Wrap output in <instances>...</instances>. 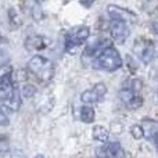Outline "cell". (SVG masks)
Listing matches in <instances>:
<instances>
[{"label": "cell", "instance_id": "cell-5", "mask_svg": "<svg viewBox=\"0 0 158 158\" xmlns=\"http://www.w3.org/2000/svg\"><path fill=\"white\" fill-rule=\"evenodd\" d=\"M90 35V29L87 27H77V28H72L71 31L68 32L65 39V50L71 52L74 50L75 47L81 46L82 43L89 39Z\"/></svg>", "mask_w": 158, "mask_h": 158}, {"label": "cell", "instance_id": "cell-17", "mask_svg": "<svg viewBox=\"0 0 158 158\" xmlns=\"http://www.w3.org/2000/svg\"><path fill=\"white\" fill-rule=\"evenodd\" d=\"M144 10L150 14L158 11V0H144Z\"/></svg>", "mask_w": 158, "mask_h": 158}, {"label": "cell", "instance_id": "cell-8", "mask_svg": "<svg viewBox=\"0 0 158 158\" xmlns=\"http://www.w3.org/2000/svg\"><path fill=\"white\" fill-rule=\"evenodd\" d=\"M107 13H108L111 19H118V21H125L128 24L131 22H136V14L129 11L128 8L119 7L117 4H110L107 7Z\"/></svg>", "mask_w": 158, "mask_h": 158}, {"label": "cell", "instance_id": "cell-21", "mask_svg": "<svg viewBox=\"0 0 158 158\" xmlns=\"http://www.w3.org/2000/svg\"><path fill=\"white\" fill-rule=\"evenodd\" d=\"M32 15H33V18H40V15H42V11H40V8L38 7V6H35L33 7V11H32Z\"/></svg>", "mask_w": 158, "mask_h": 158}, {"label": "cell", "instance_id": "cell-15", "mask_svg": "<svg viewBox=\"0 0 158 158\" xmlns=\"http://www.w3.org/2000/svg\"><path fill=\"white\" fill-rule=\"evenodd\" d=\"M131 135L132 137H133L135 140H140L144 137V131H143L142 125H139V123H135V125L131 126Z\"/></svg>", "mask_w": 158, "mask_h": 158}, {"label": "cell", "instance_id": "cell-25", "mask_svg": "<svg viewBox=\"0 0 158 158\" xmlns=\"http://www.w3.org/2000/svg\"><path fill=\"white\" fill-rule=\"evenodd\" d=\"M36 158H43V157H42V156H38V157H36Z\"/></svg>", "mask_w": 158, "mask_h": 158}, {"label": "cell", "instance_id": "cell-16", "mask_svg": "<svg viewBox=\"0 0 158 158\" xmlns=\"http://www.w3.org/2000/svg\"><path fill=\"white\" fill-rule=\"evenodd\" d=\"M21 94L24 96V97H33V96L36 94V87L33 86V85H29V83H27L24 87L21 89Z\"/></svg>", "mask_w": 158, "mask_h": 158}, {"label": "cell", "instance_id": "cell-1", "mask_svg": "<svg viewBox=\"0 0 158 158\" xmlns=\"http://www.w3.org/2000/svg\"><path fill=\"white\" fill-rule=\"evenodd\" d=\"M94 67L107 72H114L122 67V58L115 47L108 46L94 58Z\"/></svg>", "mask_w": 158, "mask_h": 158}, {"label": "cell", "instance_id": "cell-4", "mask_svg": "<svg viewBox=\"0 0 158 158\" xmlns=\"http://www.w3.org/2000/svg\"><path fill=\"white\" fill-rule=\"evenodd\" d=\"M140 93L142 92L133 89V87H131L129 85H126L125 82H123L122 87H121V90H119V98L128 108L136 110L143 104V97Z\"/></svg>", "mask_w": 158, "mask_h": 158}, {"label": "cell", "instance_id": "cell-14", "mask_svg": "<svg viewBox=\"0 0 158 158\" xmlns=\"http://www.w3.org/2000/svg\"><path fill=\"white\" fill-rule=\"evenodd\" d=\"M25 46L28 49H33V50H38V49H43L44 47V43H43V38H29L27 42H25Z\"/></svg>", "mask_w": 158, "mask_h": 158}, {"label": "cell", "instance_id": "cell-6", "mask_svg": "<svg viewBox=\"0 0 158 158\" xmlns=\"http://www.w3.org/2000/svg\"><path fill=\"white\" fill-rule=\"evenodd\" d=\"M110 33H111V38L115 43L123 44L126 42V39L129 38V35H131V27H129V24L125 21L111 19Z\"/></svg>", "mask_w": 158, "mask_h": 158}, {"label": "cell", "instance_id": "cell-12", "mask_svg": "<svg viewBox=\"0 0 158 158\" xmlns=\"http://www.w3.org/2000/svg\"><path fill=\"white\" fill-rule=\"evenodd\" d=\"M92 135H93V139L97 140V142H107L108 140V136H110V131L103 125H96L92 131Z\"/></svg>", "mask_w": 158, "mask_h": 158}, {"label": "cell", "instance_id": "cell-22", "mask_svg": "<svg viewBox=\"0 0 158 158\" xmlns=\"http://www.w3.org/2000/svg\"><path fill=\"white\" fill-rule=\"evenodd\" d=\"M79 2H81L82 4L85 6V7H90V6H92L93 3L96 2V0H79Z\"/></svg>", "mask_w": 158, "mask_h": 158}, {"label": "cell", "instance_id": "cell-9", "mask_svg": "<svg viewBox=\"0 0 158 158\" xmlns=\"http://www.w3.org/2000/svg\"><path fill=\"white\" fill-rule=\"evenodd\" d=\"M98 157H108V158H125V151L122 146L118 142H111L101 148Z\"/></svg>", "mask_w": 158, "mask_h": 158}, {"label": "cell", "instance_id": "cell-13", "mask_svg": "<svg viewBox=\"0 0 158 158\" xmlns=\"http://www.w3.org/2000/svg\"><path fill=\"white\" fill-rule=\"evenodd\" d=\"M96 118V112L93 107L90 106H83L81 108V121L85 123H92Z\"/></svg>", "mask_w": 158, "mask_h": 158}, {"label": "cell", "instance_id": "cell-24", "mask_svg": "<svg viewBox=\"0 0 158 158\" xmlns=\"http://www.w3.org/2000/svg\"><path fill=\"white\" fill-rule=\"evenodd\" d=\"M153 140H154V144H156V148L158 150V132L156 135H154V137H153Z\"/></svg>", "mask_w": 158, "mask_h": 158}, {"label": "cell", "instance_id": "cell-19", "mask_svg": "<svg viewBox=\"0 0 158 158\" xmlns=\"http://www.w3.org/2000/svg\"><path fill=\"white\" fill-rule=\"evenodd\" d=\"M8 123H10V119H8V117L2 111V110H0V126H7Z\"/></svg>", "mask_w": 158, "mask_h": 158}, {"label": "cell", "instance_id": "cell-11", "mask_svg": "<svg viewBox=\"0 0 158 158\" xmlns=\"http://www.w3.org/2000/svg\"><path fill=\"white\" fill-rule=\"evenodd\" d=\"M140 125H142L143 131H144V136H147L148 139H153L154 135L158 132V123L153 119H144L142 121Z\"/></svg>", "mask_w": 158, "mask_h": 158}, {"label": "cell", "instance_id": "cell-3", "mask_svg": "<svg viewBox=\"0 0 158 158\" xmlns=\"http://www.w3.org/2000/svg\"><path fill=\"white\" fill-rule=\"evenodd\" d=\"M133 52L144 64H148L156 58V46L154 42L147 40L146 38H137L133 44Z\"/></svg>", "mask_w": 158, "mask_h": 158}, {"label": "cell", "instance_id": "cell-2", "mask_svg": "<svg viewBox=\"0 0 158 158\" xmlns=\"http://www.w3.org/2000/svg\"><path fill=\"white\" fill-rule=\"evenodd\" d=\"M28 69L43 82H49L54 75V65L52 64V61L42 56H35L31 58L28 63Z\"/></svg>", "mask_w": 158, "mask_h": 158}, {"label": "cell", "instance_id": "cell-18", "mask_svg": "<svg viewBox=\"0 0 158 158\" xmlns=\"http://www.w3.org/2000/svg\"><path fill=\"white\" fill-rule=\"evenodd\" d=\"M8 148V140L6 136L0 135V151H6Z\"/></svg>", "mask_w": 158, "mask_h": 158}, {"label": "cell", "instance_id": "cell-23", "mask_svg": "<svg viewBox=\"0 0 158 158\" xmlns=\"http://www.w3.org/2000/svg\"><path fill=\"white\" fill-rule=\"evenodd\" d=\"M8 96V93H6V92H3V90H0V101H3V100H6V97Z\"/></svg>", "mask_w": 158, "mask_h": 158}, {"label": "cell", "instance_id": "cell-10", "mask_svg": "<svg viewBox=\"0 0 158 158\" xmlns=\"http://www.w3.org/2000/svg\"><path fill=\"white\" fill-rule=\"evenodd\" d=\"M4 101H6V106H7L11 111H18L19 107H21V93H19V90L17 89V87L13 89L8 93V96L6 97Z\"/></svg>", "mask_w": 158, "mask_h": 158}, {"label": "cell", "instance_id": "cell-20", "mask_svg": "<svg viewBox=\"0 0 158 158\" xmlns=\"http://www.w3.org/2000/svg\"><path fill=\"white\" fill-rule=\"evenodd\" d=\"M150 31H151V33H154L156 36H158V18H156V19H153V21H151Z\"/></svg>", "mask_w": 158, "mask_h": 158}, {"label": "cell", "instance_id": "cell-7", "mask_svg": "<svg viewBox=\"0 0 158 158\" xmlns=\"http://www.w3.org/2000/svg\"><path fill=\"white\" fill-rule=\"evenodd\" d=\"M107 94V86L103 83V82H98L96 83L92 89L85 90L83 93L81 94V100L82 103L85 104H94L101 101Z\"/></svg>", "mask_w": 158, "mask_h": 158}]
</instances>
